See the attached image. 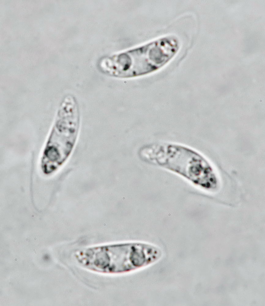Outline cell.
I'll list each match as a JSON object with an SVG mask.
<instances>
[{
  "label": "cell",
  "mask_w": 265,
  "mask_h": 306,
  "mask_svg": "<svg viewBox=\"0 0 265 306\" xmlns=\"http://www.w3.org/2000/svg\"><path fill=\"white\" fill-rule=\"evenodd\" d=\"M157 248L139 242H129L97 247L87 251V266L106 273H122L147 266L160 256Z\"/></svg>",
  "instance_id": "6da1fadb"
}]
</instances>
